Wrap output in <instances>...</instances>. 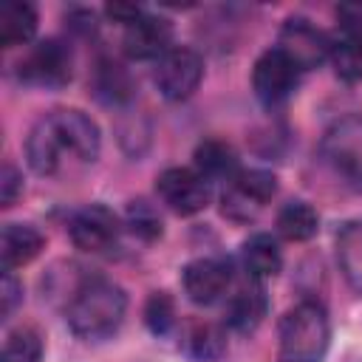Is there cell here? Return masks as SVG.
<instances>
[{
	"label": "cell",
	"instance_id": "cell-1",
	"mask_svg": "<svg viewBox=\"0 0 362 362\" xmlns=\"http://www.w3.org/2000/svg\"><path fill=\"white\" fill-rule=\"evenodd\" d=\"M99 156V127L79 110L45 113L28 133L25 158L40 175H59L71 167L93 164Z\"/></svg>",
	"mask_w": 362,
	"mask_h": 362
},
{
	"label": "cell",
	"instance_id": "cell-2",
	"mask_svg": "<svg viewBox=\"0 0 362 362\" xmlns=\"http://www.w3.org/2000/svg\"><path fill=\"white\" fill-rule=\"evenodd\" d=\"M124 311H127L124 291L110 280L93 277V280H85L76 286V291L68 300L65 320L76 337L105 339L122 325Z\"/></svg>",
	"mask_w": 362,
	"mask_h": 362
},
{
	"label": "cell",
	"instance_id": "cell-3",
	"mask_svg": "<svg viewBox=\"0 0 362 362\" xmlns=\"http://www.w3.org/2000/svg\"><path fill=\"white\" fill-rule=\"evenodd\" d=\"M280 362H322L331 339L328 314L320 303L305 300L280 320Z\"/></svg>",
	"mask_w": 362,
	"mask_h": 362
},
{
	"label": "cell",
	"instance_id": "cell-4",
	"mask_svg": "<svg viewBox=\"0 0 362 362\" xmlns=\"http://www.w3.org/2000/svg\"><path fill=\"white\" fill-rule=\"evenodd\" d=\"M320 156L342 184L362 192V116L337 119L320 141Z\"/></svg>",
	"mask_w": 362,
	"mask_h": 362
},
{
	"label": "cell",
	"instance_id": "cell-5",
	"mask_svg": "<svg viewBox=\"0 0 362 362\" xmlns=\"http://www.w3.org/2000/svg\"><path fill=\"white\" fill-rule=\"evenodd\" d=\"M74 54L62 40H42L17 62V76L37 88H62L71 82Z\"/></svg>",
	"mask_w": 362,
	"mask_h": 362
},
{
	"label": "cell",
	"instance_id": "cell-6",
	"mask_svg": "<svg viewBox=\"0 0 362 362\" xmlns=\"http://www.w3.org/2000/svg\"><path fill=\"white\" fill-rule=\"evenodd\" d=\"M201 76H204V59L195 48L187 45H173L156 62V74H153L161 96L173 102L192 96V90L201 85Z\"/></svg>",
	"mask_w": 362,
	"mask_h": 362
},
{
	"label": "cell",
	"instance_id": "cell-7",
	"mask_svg": "<svg viewBox=\"0 0 362 362\" xmlns=\"http://www.w3.org/2000/svg\"><path fill=\"white\" fill-rule=\"evenodd\" d=\"M300 82V68L274 45L269 51H263L252 68V88L255 96L266 105V107H277L283 105L294 88Z\"/></svg>",
	"mask_w": 362,
	"mask_h": 362
},
{
	"label": "cell",
	"instance_id": "cell-8",
	"mask_svg": "<svg viewBox=\"0 0 362 362\" xmlns=\"http://www.w3.org/2000/svg\"><path fill=\"white\" fill-rule=\"evenodd\" d=\"M158 198L178 215H198L209 206V181L189 167H170L156 178Z\"/></svg>",
	"mask_w": 362,
	"mask_h": 362
},
{
	"label": "cell",
	"instance_id": "cell-9",
	"mask_svg": "<svg viewBox=\"0 0 362 362\" xmlns=\"http://www.w3.org/2000/svg\"><path fill=\"white\" fill-rule=\"evenodd\" d=\"M277 48L300 68V71H311L317 68L322 59H328L331 54V40L311 25V20L305 17H288L280 28L277 37Z\"/></svg>",
	"mask_w": 362,
	"mask_h": 362
},
{
	"label": "cell",
	"instance_id": "cell-10",
	"mask_svg": "<svg viewBox=\"0 0 362 362\" xmlns=\"http://www.w3.org/2000/svg\"><path fill=\"white\" fill-rule=\"evenodd\" d=\"M119 218L105 204H90L74 212L68 223L71 243L82 252H107L119 240Z\"/></svg>",
	"mask_w": 362,
	"mask_h": 362
},
{
	"label": "cell",
	"instance_id": "cell-11",
	"mask_svg": "<svg viewBox=\"0 0 362 362\" xmlns=\"http://www.w3.org/2000/svg\"><path fill=\"white\" fill-rule=\"evenodd\" d=\"M181 283L195 305H212L229 291L232 266L223 257H195L184 266Z\"/></svg>",
	"mask_w": 362,
	"mask_h": 362
},
{
	"label": "cell",
	"instance_id": "cell-12",
	"mask_svg": "<svg viewBox=\"0 0 362 362\" xmlns=\"http://www.w3.org/2000/svg\"><path fill=\"white\" fill-rule=\"evenodd\" d=\"M277 192V178L269 170H240L232 178V189L223 195V212L232 218H252L263 204H269Z\"/></svg>",
	"mask_w": 362,
	"mask_h": 362
},
{
	"label": "cell",
	"instance_id": "cell-13",
	"mask_svg": "<svg viewBox=\"0 0 362 362\" xmlns=\"http://www.w3.org/2000/svg\"><path fill=\"white\" fill-rule=\"evenodd\" d=\"M124 54L133 59H161L173 48V25L158 14H141L136 23L124 25L122 37Z\"/></svg>",
	"mask_w": 362,
	"mask_h": 362
},
{
	"label": "cell",
	"instance_id": "cell-14",
	"mask_svg": "<svg viewBox=\"0 0 362 362\" xmlns=\"http://www.w3.org/2000/svg\"><path fill=\"white\" fill-rule=\"evenodd\" d=\"M266 311H269L266 291H263L260 283L252 280L249 286H240L229 297V303H226V325L240 331V334H249L263 322Z\"/></svg>",
	"mask_w": 362,
	"mask_h": 362
},
{
	"label": "cell",
	"instance_id": "cell-15",
	"mask_svg": "<svg viewBox=\"0 0 362 362\" xmlns=\"http://www.w3.org/2000/svg\"><path fill=\"white\" fill-rule=\"evenodd\" d=\"M42 243H45V238L40 235V229H34L28 223H6L3 235H0L3 266L17 269V266L31 263L42 252Z\"/></svg>",
	"mask_w": 362,
	"mask_h": 362
},
{
	"label": "cell",
	"instance_id": "cell-16",
	"mask_svg": "<svg viewBox=\"0 0 362 362\" xmlns=\"http://www.w3.org/2000/svg\"><path fill=\"white\" fill-rule=\"evenodd\" d=\"M37 31V8L25 0H6L0 6V45H25Z\"/></svg>",
	"mask_w": 362,
	"mask_h": 362
},
{
	"label": "cell",
	"instance_id": "cell-17",
	"mask_svg": "<svg viewBox=\"0 0 362 362\" xmlns=\"http://www.w3.org/2000/svg\"><path fill=\"white\" fill-rule=\"evenodd\" d=\"M280 266H283V255L272 235L257 232L243 243V269L255 283L274 277L280 272Z\"/></svg>",
	"mask_w": 362,
	"mask_h": 362
},
{
	"label": "cell",
	"instance_id": "cell-18",
	"mask_svg": "<svg viewBox=\"0 0 362 362\" xmlns=\"http://www.w3.org/2000/svg\"><path fill=\"white\" fill-rule=\"evenodd\" d=\"M195 170L209 181V178H223V181H232L238 173H240V164H238V153L226 144V141H218V139H206L195 147Z\"/></svg>",
	"mask_w": 362,
	"mask_h": 362
},
{
	"label": "cell",
	"instance_id": "cell-19",
	"mask_svg": "<svg viewBox=\"0 0 362 362\" xmlns=\"http://www.w3.org/2000/svg\"><path fill=\"white\" fill-rule=\"evenodd\" d=\"M334 71L345 82H362V31L342 28V34L331 42L328 54Z\"/></svg>",
	"mask_w": 362,
	"mask_h": 362
},
{
	"label": "cell",
	"instance_id": "cell-20",
	"mask_svg": "<svg viewBox=\"0 0 362 362\" xmlns=\"http://www.w3.org/2000/svg\"><path fill=\"white\" fill-rule=\"evenodd\" d=\"M337 257H339L345 280L356 291H362V218L351 221V223H345L339 229V235H337Z\"/></svg>",
	"mask_w": 362,
	"mask_h": 362
},
{
	"label": "cell",
	"instance_id": "cell-21",
	"mask_svg": "<svg viewBox=\"0 0 362 362\" xmlns=\"http://www.w3.org/2000/svg\"><path fill=\"white\" fill-rule=\"evenodd\" d=\"M317 226H320L317 209L305 201H288L277 212V232L286 240H308L317 235Z\"/></svg>",
	"mask_w": 362,
	"mask_h": 362
},
{
	"label": "cell",
	"instance_id": "cell-22",
	"mask_svg": "<svg viewBox=\"0 0 362 362\" xmlns=\"http://www.w3.org/2000/svg\"><path fill=\"white\" fill-rule=\"evenodd\" d=\"M96 90L102 99L107 102H124L133 96V82H130V74L113 62V59H102L99 68H96Z\"/></svg>",
	"mask_w": 362,
	"mask_h": 362
},
{
	"label": "cell",
	"instance_id": "cell-23",
	"mask_svg": "<svg viewBox=\"0 0 362 362\" xmlns=\"http://www.w3.org/2000/svg\"><path fill=\"white\" fill-rule=\"evenodd\" d=\"M226 348V339H223V331L218 325H209V322H201L195 325L189 334H187V351L201 359V362H212L223 354Z\"/></svg>",
	"mask_w": 362,
	"mask_h": 362
},
{
	"label": "cell",
	"instance_id": "cell-24",
	"mask_svg": "<svg viewBox=\"0 0 362 362\" xmlns=\"http://www.w3.org/2000/svg\"><path fill=\"white\" fill-rule=\"evenodd\" d=\"M42 359V339L34 328H17L8 334L3 348V362H40Z\"/></svg>",
	"mask_w": 362,
	"mask_h": 362
},
{
	"label": "cell",
	"instance_id": "cell-25",
	"mask_svg": "<svg viewBox=\"0 0 362 362\" xmlns=\"http://www.w3.org/2000/svg\"><path fill=\"white\" fill-rule=\"evenodd\" d=\"M144 322L153 334H167L175 322V305L167 291H153L144 305Z\"/></svg>",
	"mask_w": 362,
	"mask_h": 362
},
{
	"label": "cell",
	"instance_id": "cell-26",
	"mask_svg": "<svg viewBox=\"0 0 362 362\" xmlns=\"http://www.w3.org/2000/svg\"><path fill=\"white\" fill-rule=\"evenodd\" d=\"M127 226L144 238V240H156L161 235V218L158 212L147 204V201H133L130 209H127Z\"/></svg>",
	"mask_w": 362,
	"mask_h": 362
},
{
	"label": "cell",
	"instance_id": "cell-27",
	"mask_svg": "<svg viewBox=\"0 0 362 362\" xmlns=\"http://www.w3.org/2000/svg\"><path fill=\"white\" fill-rule=\"evenodd\" d=\"M20 192H23V175L17 173L14 164H3V173H0V201H3V206H11Z\"/></svg>",
	"mask_w": 362,
	"mask_h": 362
},
{
	"label": "cell",
	"instance_id": "cell-28",
	"mask_svg": "<svg viewBox=\"0 0 362 362\" xmlns=\"http://www.w3.org/2000/svg\"><path fill=\"white\" fill-rule=\"evenodd\" d=\"M0 297H3V317H11V311H14L17 303L23 300V286L17 283V277L11 274V269H6V274H3Z\"/></svg>",
	"mask_w": 362,
	"mask_h": 362
},
{
	"label": "cell",
	"instance_id": "cell-29",
	"mask_svg": "<svg viewBox=\"0 0 362 362\" xmlns=\"http://www.w3.org/2000/svg\"><path fill=\"white\" fill-rule=\"evenodd\" d=\"M107 17H113V23H122V25H130V23H136L144 11L139 8V6H133V3H110L107 8Z\"/></svg>",
	"mask_w": 362,
	"mask_h": 362
}]
</instances>
